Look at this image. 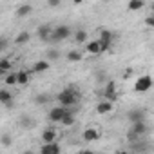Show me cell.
<instances>
[{"instance_id":"cell-1","label":"cell","mask_w":154,"mask_h":154,"mask_svg":"<svg viewBox=\"0 0 154 154\" xmlns=\"http://www.w3.org/2000/svg\"><path fill=\"white\" fill-rule=\"evenodd\" d=\"M56 98H58V102H60L63 107H72V105H76V102H78L80 94H78V91H76V89L69 87V89L62 91Z\"/></svg>"},{"instance_id":"cell-2","label":"cell","mask_w":154,"mask_h":154,"mask_svg":"<svg viewBox=\"0 0 154 154\" xmlns=\"http://www.w3.org/2000/svg\"><path fill=\"white\" fill-rule=\"evenodd\" d=\"M150 87H152V78H150L149 74L140 76V78L134 82V91H136V93H147Z\"/></svg>"},{"instance_id":"cell-3","label":"cell","mask_w":154,"mask_h":154,"mask_svg":"<svg viewBox=\"0 0 154 154\" xmlns=\"http://www.w3.org/2000/svg\"><path fill=\"white\" fill-rule=\"evenodd\" d=\"M69 35H71V29H69L67 26H58V27L53 31L51 40H53V42H62V40L69 38Z\"/></svg>"},{"instance_id":"cell-4","label":"cell","mask_w":154,"mask_h":154,"mask_svg":"<svg viewBox=\"0 0 154 154\" xmlns=\"http://www.w3.org/2000/svg\"><path fill=\"white\" fill-rule=\"evenodd\" d=\"M69 112V107H54V109H51L49 111V120L51 122H58V123H62V120H63V116Z\"/></svg>"},{"instance_id":"cell-5","label":"cell","mask_w":154,"mask_h":154,"mask_svg":"<svg viewBox=\"0 0 154 154\" xmlns=\"http://www.w3.org/2000/svg\"><path fill=\"white\" fill-rule=\"evenodd\" d=\"M103 98L105 100H111V102H116L118 100V91H116V84L114 82H107V87L103 91Z\"/></svg>"},{"instance_id":"cell-6","label":"cell","mask_w":154,"mask_h":154,"mask_svg":"<svg viewBox=\"0 0 154 154\" xmlns=\"http://www.w3.org/2000/svg\"><path fill=\"white\" fill-rule=\"evenodd\" d=\"M127 118L131 120V123H136V122H143L145 120V109H132Z\"/></svg>"},{"instance_id":"cell-7","label":"cell","mask_w":154,"mask_h":154,"mask_svg":"<svg viewBox=\"0 0 154 154\" xmlns=\"http://www.w3.org/2000/svg\"><path fill=\"white\" fill-rule=\"evenodd\" d=\"M42 154H58L60 152V145L54 143V141H49V143H44L42 149H40Z\"/></svg>"},{"instance_id":"cell-8","label":"cell","mask_w":154,"mask_h":154,"mask_svg":"<svg viewBox=\"0 0 154 154\" xmlns=\"http://www.w3.org/2000/svg\"><path fill=\"white\" fill-rule=\"evenodd\" d=\"M112 103H114V102H111V100H105V98H103V100L96 105V112H98V114H107L109 111H112Z\"/></svg>"},{"instance_id":"cell-9","label":"cell","mask_w":154,"mask_h":154,"mask_svg":"<svg viewBox=\"0 0 154 154\" xmlns=\"http://www.w3.org/2000/svg\"><path fill=\"white\" fill-rule=\"evenodd\" d=\"M51 35H53L51 26L45 24V26H40V27H38V38H40V40H45V42H47V40H51Z\"/></svg>"},{"instance_id":"cell-10","label":"cell","mask_w":154,"mask_h":154,"mask_svg":"<svg viewBox=\"0 0 154 154\" xmlns=\"http://www.w3.org/2000/svg\"><path fill=\"white\" fill-rule=\"evenodd\" d=\"M42 140H44V143L54 141V140H56V131H54V129H45V131L42 132Z\"/></svg>"},{"instance_id":"cell-11","label":"cell","mask_w":154,"mask_h":154,"mask_svg":"<svg viewBox=\"0 0 154 154\" xmlns=\"http://www.w3.org/2000/svg\"><path fill=\"white\" fill-rule=\"evenodd\" d=\"M49 69V62L47 60H38L35 65H33V71L35 72H44V71H47Z\"/></svg>"},{"instance_id":"cell-12","label":"cell","mask_w":154,"mask_h":154,"mask_svg":"<svg viewBox=\"0 0 154 154\" xmlns=\"http://www.w3.org/2000/svg\"><path fill=\"white\" fill-rule=\"evenodd\" d=\"M35 123H36V122H35L31 116H27V114H24V116L20 118V125H22L24 129H33V127H35Z\"/></svg>"},{"instance_id":"cell-13","label":"cell","mask_w":154,"mask_h":154,"mask_svg":"<svg viewBox=\"0 0 154 154\" xmlns=\"http://www.w3.org/2000/svg\"><path fill=\"white\" fill-rule=\"evenodd\" d=\"M84 140H85V141H94V140H98V131H96V129H85V131H84Z\"/></svg>"},{"instance_id":"cell-14","label":"cell","mask_w":154,"mask_h":154,"mask_svg":"<svg viewBox=\"0 0 154 154\" xmlns=\"http://www.w3.org/2000/svg\"><path fill=\"white\" fill-rule=\"evenodd\" d=\"M132 131H136L140 136H143L145 132H147V125H145V120L143 122H136V123H132V127H131Z\"/></svg>"},{"instance_id":"cell-15","label":"cell","mask_w":154,"mask_h":154,"mask_svg":"<svg viewBox=\"0 0 154 154\" xmlns=\"http://www.w3.org/2000/svg\"><path fill=\"white\" fill-rule=\"evenodd\" d=\"M87 53H91V54H100V40L89 42V44H87Z\"/></svg>"},{"instance_id":"cell-16","label":"cell","mask_w":154,"mask_h":154,"mask_svg":"<svg viewBox=\"0 0 154 154\" xmlns=\"http://www.w3.org/2000/svg\"><path fill=\"white\" fill-rule=\"evenodd\" d=\"M29 80H31V74L29 72H26V71H20L18 72V85H27Z\"/></svg>"},{"instance_id":"cell-17","label":"cell","mask_w":154,"mask_h":154,"mask_svg":"<svg viewBox=\"0 0 154 154\" xmlns=\"http://www.w3.org/2000/svg\"><path fill=\"white\" fill-rule=\"evenodd\" d=\"M29 38H31V35L27 33V31H22L17 38H15V44H18V45H22V44H27L29 42Z\"/></svg>"},{"instance_id":"cell-18","label":"cell","mask_w":154,"mask_h":154,"mask_svg":"<svg viewBox=\"0 0 154 154\" xmlns=\"http://www.w3.org/2000/svg\"><path fill=\"white\" fill-rule=\"evenodd\" d=\"M145 6V2H143V0H129V9L131 11H138V9H141Z\"/></svg>"},{"instance_id":"cell-19","label":"cell","mask_w":154,"mask_h":154,"mask_svg":"<svg viewBox=\"0 0 154 154\" xmlns=\"http://www.w3.org/2000/svg\"><path fill=\"white\" fill-rule=\"evenodd\" d=\"M4 82H6L8 85H17V84H18V72H9L6 78H4Z\"/></svg>"},{"instance_id":"cell-20","label":"cell","mask_w":154,"mask_h":154,"mask_svg":"<svg viewBox=\"0 0 154 154\" xmlns=\"http://www.w3.org/2000/svg\"><path fill=\"white\" fill-rule=\"evenodd\" d=\"M31 11H33V8H31L29 4H24V6H20V8L17 9V15H18V17H27V15H31Z\"/></svg>"},{"instance_id":"cell-21","label":"cell","mask_w":154,"mask_h":154,"mask_svg":"<svg viewBox=\"0 0 154 154\" xmlns=\"http://www.w3.org/2000/svg\"><path fill=\"white\" fill-rule=\"evenodd\" d=\"M74 122H76V118H74V111H71V109H69V112L63 116L62 123H63V125H72Z\"/></svg>"},{"instance_id":"cell-22","label":"cell","mask_w":154,"mask_h":154,"mask_svg":"<svg viewBox=\"0 0 154 154\" xmlns=\"http://www.w3.org/2000/svg\"><path fill=\"white\" fill-rule=\"evenodd\" d=\"M74 40L78 42V44H84V42L87 40V33H85L84 29H78V31L74 33Z\"/></svg>"},{"instance_id":"cell-23","label":"cell","mask_w":154,"mask_h":154,"mask_svg":"<svg viewBox=\"0 0 154 154\" xmlns=\"http://www.w3.org/2000/svg\"><path fill=\"white\" fill-rule=\"evenodd\" d=\"M67 60L69 62H80L82 60V53L80 51H71V53H67Z\"/></svg>"},{"instance_id":"cell-24","label":"cell","mask_w":154,"mask_h":154,"mask_svg":"<svg viewBox=\"0 0 154 154\" xmlns=\"http://www.w3.org/2000/svg\"><path fill=\"white\" fill-rule=\"evenodd\" d=\"M112 38H114V35H112L111 31H107V29H102V31H100V40H103V42H112Z\"/></svg>"},{"instance_id":"cell-25","label":"cell","mask_w":154,"mask_h":154,"mask_svg":"<svg viewBox=\"0 0 154 154\" xmlns=\"http://www.w3.org/2000/svg\"><path fill=\"white\" fill-rule=\"evenodd\" d=\"M9 100H13V94H11L8 89H2V91H0V102L6 103V102H9Z\"/></svg>"},{"instance_id":"cell-26","label":"cell","mask_w":154,"mask_h":154,"mask_svg":"<svg viewBox=\"0 0 154 154\" xmlns=\"http://www.w3.org/2000/svg\"><path fill=\"white\" fill-rule=\"evenodd\" d=\"M9 69H11V62L8 58H2V60H0V72H6Z\"/></svg>"},{"instance_id":"cell-27","label":"cell","mask_w":154,"mask_h":154,"mask_svg":"<svg viewBox=\"0 0 154 154\" xmlns=\"http://www.w3.org/2000/svg\"><path fill=\"white\" fill-rule=\"evenodd\" d=\"M138 138H140V134H138L136 131H132V129H131V131L127 132V140H129V143H136V141H140Z\"/></svg>"},{"instance_id":"cell-28","label":"cell","mask_w":154,"mask_h":154,"mask_svg":"<svg viewBox=\"0 0 154 154\" xmlns=\"http://www.w3.org/2000/svg\"><path fill=\"white\" fill-rule=\"evenodd\" d=\"M35 102L40 103V105H42V103H47V102H49V94H38V96L35 98Z\"/></svg>"},{"instance_id":"cell-29","label":"cell","mask_w":154,"mask_h":154,"mask_svg":"<svg viewBox=\"0 0 154 154\" xmlns=\"http://www.w3.org/2000/svg\"><path fill=\"white\" fill-rule=\"evenodd\" d=\"M47 58H49V60H56V58H60V53H58L56 49H49V51H47Z\"/></svg>"},{"instance_id":"cell-30","label":"cell","mask_w":154,"mask_h":154,"mask_svg":"<svg viewBox=\"0 0 154 154\" xmlns=\"http://www.w3.org/2000/svg\"><path fill=\"white\" fill-rule=\"evenodd\" d=\"M109 49H111V42L100 40V53H105V51H109Z\"/></svg>"},{"instance_id":"cell-31","label":"cell","mask_w":154,"mask_h":154,"mask_svg":"<svg viewBox=\"0 0 154 154\" xmlns=\"http://www.w3.org/2000/svg\"><path fill=\"white\" fill-rule=\"evenodd\" d=\"M2 145H6V147L11 145V138H9V134H4V136H2Z\"/></svg>"},{"instance_id":"cell-32","label":"cell","mask_w":154,"mask_h":154,"mask_svg":"<svg viewBox=\"0 0 154 154\" xmlns=\"http://www.w3.org/2000/svg\"><path fill=\"white\" fill-rule=\"evenodd\" d=\"M145 26H149V27H154V15L145 18Z\"/></svg>"},{"instance_id":"cell-33","label":"cell","mask_w":154,"mask_h":154,"mask_svg":"<svg viewBox=\"0 0 154 154\" xmlns=\"http://www.w3.org/2000/svg\"><path fill=\"white\" fill-rule=\"evenodd\" d=\"M60 2H62V0H47L49 8H58V6H60Z\"/></svg>"},{"instance_id":"cell-34","label":"cell","mask_w":154,"mask_h":154,"mask_svg":"<svg viewBox=\"0 0 154 154\" xmlns=\"http://www.w3.org/2000/svg\"><path fill=\"white\" fill-rule=\"evenodd\" d=\"M2 105H4L6 109H13V107H15V98H13V100H9V102H6V103H2Z\"/></svg>"},{"instance_id":"cell-35","label":"cell","mask_w":154,"mask_h":154,"mask_svg":"<svg viewBox=\"0 0 154 154\" xmlns=\"http://www.w3.org/2000/svg\"><path fill=\"white\" fill-rule=\"evenodd\" d=\"M6 47H8V40H6V38H2V42H0V51H4Z\"/></svg>"},{"instance_id":"cell-36","label":"cell","mask_w":154,"mask_h":154,"mask_svg":"<svg viewBox=\"0 0 154 154\" xmlns=\"http://www.w3.org/2000/svg\"><path fill=\"white\" fill-rule=\"evenodd\" d=\"M72 2H74V4H82V2H84V0H72Z\"/></svg>"},{"instance_id":"cell-37","label":"cell","mask_w":154,"mask_h":154,"mask_svg":"<svg viewBox=\"0 0 154 154\" xmlns=\"http://www.w3.org/2000/svg\"><path fill=\"white\" fill-rule=\"evenodd\" d=\"M150 9H152V13H154V2H152V4H150Z\"/></svg>"}]
</instances>
